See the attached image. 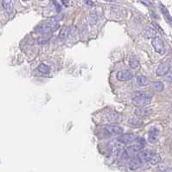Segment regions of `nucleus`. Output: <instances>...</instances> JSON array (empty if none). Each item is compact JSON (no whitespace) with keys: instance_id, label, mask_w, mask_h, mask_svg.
<instances>
[{"instance_id":"nucleus-1","label":"nucleus","mask_w":172,"mask_h":172,"mask_svg":"<svg viewBox=\"0 0 172 172\" xmlns=\"http://www.w3.org/2000/svg\"><path fill=\"white\" fill-rule=\"evenodd\" d=\"M62 17H52L47 21H42L39 24H37L35 28V32L36 34L47 35L50 34L51 32L56 30L60 27L59 25V20H61Z\"/></svg>"},{"instance_id":"nucleus-2","label":"nucleus","mask_w":172,"mask_h":172,"mask_svg":"<svg viewBox=\"0 0 172 172\" xmlns=\"http://www.w3.org/2000/svg\"><path fill=\"white\" fill-rule=\"evenodd\" d=\"M152 100V95L148 92L140 91L134 94L132 97V104L135 106H147Z\"/></svg>"},{"instance_id":"nucleus-3","label":"nucleus","mask_w":172,"mask_h":172,"mask_svg":"<svg viewBox=\"0 0 172 172\" xmlns=\"http://www.w3.org/2000/svg\"><path fill=\"white\" fill-rule=\"evenodd\" d=\"M138 157L143 163H149L152 165L158 164L161 160L158 153L151 151V150L141 151L138 153Z\"/></svg>"},{"instance_id":"nucleus-4","label":"nucleus","mask_w":172,"mask_h":172,"mask_svg":"<svg viewBox=\"0 0 172 172\" xmlns=\"http://www.w3.org/2000/svg\"><path fill=\"white\" fill-rule=\"evenodd\" d=\"M145 145V139L142 138H138V139H137V143L129 145V146L126 148V150H127V152L129 153V155H133V154H136V153H138V152H141V150L144 148Z\"/></svg>"},{"instance_id":"nucleus-5","label":"nucleus","mask_w":172,"mask_h":172,"mask_svg":"<svg viewBox=\"0 0 172 172\" xmlns=\"http://www.w3.org/2000/svg\"><path fill=\"white\" fill-rule=\"evenodd\" d=\"M152 47L154 48V49H155V51L157 53H158L159 55H164L165 54V45H164V41L160 37L157 36V37L153 38L152 40Z\"/></svg>"},{"instance_id":"nucleus-6","label":"nucleus","mask_w":172,"mask_h":172,"mask_svg":"<svg viewBox=\"0 0 172 172\" xmlns=\"http://www.w3.org/2000/svg\"><path fill=\"white\" fill-rule=\"evenodd\" d=\"M138 138V137L131 133H124V134L122 133L118 138V142L120 143L121 145H129L131 143L136 142Z\"/></svg>"},{"instance_id":"nucleus-7","label":"nucleus","mask_w":172,"mask_h":172,"mask_svg":"<svg viewBox=\"0 0 172 172\" xmlns=\"http://www.w3.org/2000/svg\"><path fill=\"white\" fill-rule=\"evenodd\" d=\"M152 112H153L152 108L148 106H138V108H136L134 111L135 115L140 118L148 117L152 114Z\"/></svg>"},{"instance_id":"nucleus-8","label":"nucleus","mask_w":172,"mask_h":172,"mask_svg":"<svg viewBox=\"0 0 172 172\" xmlns=\"http://www.w3.org/2000/svg\"><path fill=\"white\" fill-rule=\"evenodd\" d=\"M159 134H160V131L158 127H156V126L152 127L148 131V141L151 144L157 143L158 141Z\"/></svg>"},{"instance_id":"nucleus-9","label":"nucleus","mask_w":172,"mask_h":172,"mask_svg":"<svg viewBox=\"0 0 172 172\" xmlns=\"http://www.w3.org/2000/svg\"><path fill=\"white\" fill-rule=\"evenodd\" d=\"M170 69V61L162 62L157 69L156 74L158 76H164Z\"/></svg>"},{"instance_id":"nucleus-10","label":"nucleus","mask_w":172,"mask_h":172,"mask_svg":"<svg viewBox=\"0 0 172 172\" xmlns=\"http://www.w3.org/2000/svg\"><path fill=\"white\" fill-rule=\"evenodd\" d=\"M104 129L109 135H121L124 133V129L119 125H106Z\"/></svg>"},{"instance_id":"nucleus-11","label":"nucleus","mask_w":172,"mask_h":172,"mask_svg":"<svg viewBox=\"0 0 172 172\" xmlns=\"http://www.w3.org/2000/svg\"><path fill=\"white\" fill-rule=\"evenodd\" d=\"M116 77L119 81H127L132 79L133 74L130 70H120L117 73Z\"/></svg>"},{"instance_id":"nucleus-12","label":"nucleus","mask_w":172,"mask_h":172,"mask_svg":"<svg viewBox=\"0 0 172 172\" xmlns=\"http://www.w3.org/2000/svg\"><path fill=\"white\" fill-rule=\"evenodd\" d=\"M106 120L111 124H118L122 121V115L117 112H112L107 113Z\"/></svg>"},{"instance_id":"nucleus-13","label":"nucleus","mask_w":172,"mask_h":172,"mask_svg":"<svg viewBox=\"0 0 172 172\" xmlns=\"http://www.w3.org/2000/svg\"><path fill=\"white\" fill-rule=\"evenodd\" d=\"M144 36L145 38H149V39H153L155 37H157L158 35V33L157 31V29H155L154 28L151 27V26H147L145 29V31H144Z\"/></svg>"},{"instance_id":"nucleus-14","label":"nucleus","mask_w":172,"mask_h":172,"mask_svg":"<svg viewBox=\"0 0 172 172\" xmlns=\"http://www.w3.org/2000/svg\"><path fill=\"white\" fill-rule=\"evenodd\" d=\"M71 33V29L70 27L69 26H63V27L61 29V30H60V33H59V38L62 40V41H64V40H66L68 37H69V35H70Z\"/></svg>"},{"instance_id":"nucleus-15","label":"nucleus","mask_w":172,"mask_h":172,"mask_svg":"<svg viewBox=\"0 0 172 172\" xmlns=\"http://www.w3.org/2000/svg\"><path fill=\"white\" fill-rule=\"evenodd\" d=\"M143 162L140 160V158L137 156V158H134L131 159L130 163H129V168L134 170H137L138 168H140L142 165Z\"/></svg>"},{"instance_id":"nucleus-16","label":"nucleus","mask_w":172,"mask_h":172,"mask_svg":"<svg viewBox=\"0 0 172 172\" xmlns=\"http://www.w3.org/2000/svg\"><path fill=\"white\" fill-rule=\"evenodd\" d=\"M160 10L161 12L164 15V17L166 20V22L170 24H172V17L170 16V14L169 12V11L167 10V8L165 6H164L163 5H160Z\"/></svg>"},{"instance_id":"nucleus-17","label":"nucleus","mask_w":172,"mask_h":172,"mask_svg":"<svg viewBox=\"0 0 172 172\" xmlns=\"http://www.w3.org/2000/svg\"><path fill=\"white\" fill-rule=\"evenodd\" d=\"M2 6L7 12H11L13 10V0H2Z\"/></svg>"},{"instance_id":"nucleus-18","label":"nucleus","mask_w":172,"mask_h":172,"mask_svg":"<svg viewBox=\"0 0 172 172\" xmlns=\"http://www.w3.org/2000/svg\"><path fill=\"white\" fill-rule=\"evenodd\" d=\"M139 118L140 117H138V116L137 118H130L128 119L127 123L131 126H140L143 124V120Z\"/></svg>"},{"instance_id":"nucleus-19","label":"nucleus","mask_w":172,"mask_h":172,"mask_svg":"<svg viewBox=\"0 0 172 172\" xmlns=\"http://www.w3.org/2000/svg\"><path fill=\"white\" fill-rule=\"evenodd\" d=\"M36 70H37L39 73L42 74V75H48L49 72H50V67L48 66L47 64H45V63H41V64L37 67Z\"/></svg>"},{"instance_id":"nucleus-20","label":"nucleus","mask_w":172,"mask_h":172,"mask_svg":"<svg viewBox=\"0 0 172 172\" xmlns=\"http://www.w3.org/2000/svg\"><path fill=\"white\" fill-rule=\"evenodd\" d=\"M151 88L155 92H162V91H164V85L161 81H154L152 83Z\"/></svg>"},{"instance_id":"nucleus-21","label":"nucleus","mask_w":172,"mask_h":172,"mask_svg":"<svg viewBox=\"0 0 172 172\" xmlns=\"http://www.w3.org/2000/svg\"><path fill=\"white\" fill-rule=\"evenodd\" d=\"M136 81H137V84H138V86H140V87H144V86L148 85L149 80H148V78H147L146 76L139 75L137 77Z\"/></svg>"},{"instance_id":"nucleus-22","label":"nucleus","mask_w":172,"mask_h":172,"mask_svg":"<svg viewBox=\"0 0 172 172\" xmlns=\"http://www.w3.org/2000/svg\"><path fill=\"white\" fill-rule=\"evenodd\" d=\"M129 65H130V67H131V69H138V67H139V62L136 59H131L130 62H129Z\"/></svg>"},{"instance_id":"nucleus-23","label":"nucleus","mask_w":172,"mask_h":172,"mask_svg":"<svg viewBox=\"0 0 172 172\" xmlns=\"http://www.w3.org/2000/svg\"><path fill=\"white\" fill-rule=\"evenodd\" d=\"M164 76H165L164 80H165L166 82L172 83V69H170V71Z\"/></svg>"},{"instance_id":"nucleus-24","label":"nucleus","mask_w":172,"mask_h":172,"mask_svg":"<svg viewBox=\"0 0 172 172\" xmlns=\"http://www.w3.org/2000/svg\"><path fill=\"white\" fill-rule=\"evenodd\" d=\"M88 20H89L90 23L94 24V23H95L97 22L98 17H97V16L94 13H91L89 15V17H88Z\"/></svg>"},{"instance_id":"nucleus-25","label":"nucleus","mask_w":172,"mask_h":172,"mask_svg":"<svg viewBox=\"0 0 172 172\" xmlns=\"http://www.w3.org/2000/svg\"><path fill=\"white\" fill-rule=\"evenodd\" d=\"M37 41H38V43L44 44V43H47V42H48V38H47V37L44 36V35H41V37H39V38L37 39Z\"/></svg>"},{"instance_id":"nucleus-26","label":"nucleus","mask_w":172,"mask_h":172,"mask_svg":"<svg viewBox=\"0 0 172 172\" xmlns=\"http://www.w3.org/2000/svg\"><path fill=\"white\" fill-rule=\"evenodd\" d=\"M53 3H54V5H55L56 7V11L59 12V11H61V6H60V5L56 2V0H53Z\"/></svg>"},{"instance_id":"nucleus-27","label":"nucleus","mask_w":172,"mask_h":172,"mask_svg":"<svg viewBox=\"0 0 172 172\" xmlns=\"http://www.w3.org/2000/svg\"><path fill=\"white\" fill-rule=\"evenodd\" d=\"M141 1V3H143L144 5H145L146 6H151V2L150 1H148V0H140Z\"/></svg>"},{"instance_id":"nucleus-28","label":"nucleus","mask_w":172,"mask_h":172,"mask_svg":"<svg viewBox=\"0 0 172 172\" xmlns=\"http://www.w3.org/2000/svg\"><path fill=\"white\" fill-rule=\"evenodd\" d=\"M61 2H62V4L65 7L69 6V0H61Z\"/></svg>"},{"instance_id":"nucleus-29","label":"nucleus","mask_w":172,"mask_h":172,"mask_svg":"<svg viewBox=\"0 0 172 172\" xmlns=\"http://www.w3.org/2000/svg\"><path fill=\"white\" fill-rule=\"evenodd\" d=\"M86 3H87L88 5H93V2H91V0H87V1H86Z\"/></svg>"},{"instance_id":"nucleus-30","label":"nucleus","mask_w":172,"mask_h":172,"mask_svg":"<svg viewBox=\"0 0 172 172\" xmlns=\"http://www.w3.org/2000/svg\"><path fill=\"white\" fill-rule=\"evenodd\" d=\"M23 1H24V2H26V1H29V0H23Z\"/></svg>"},{"instance_id":"nucleus-31","label":"nucleus","mask_w":172,"mask_h":172,"mask_svg":"<svg viewBox=\"0 0 172 172\" xmlns=\"http://www.w3.org/2000/svg\"><path fill=\"white\" fill-rule=\"evenodd\" d=\"M106 1H110L111 2V1H112V0H106Z\"/></svg>"},{"instance_id":"nucleus-32","label":"nucleus","mask_w":172,"mask_h":172,"mask_svg":"<svg viewBox=\"0 0 172 172\" xmlns=\"http://www.w3.org/2000/svg\"><path fill=\"white\" fill-rule=\"evenodd\" d=\"M40 1H43V0H40Z\"/></svg>"}]
</instances>
